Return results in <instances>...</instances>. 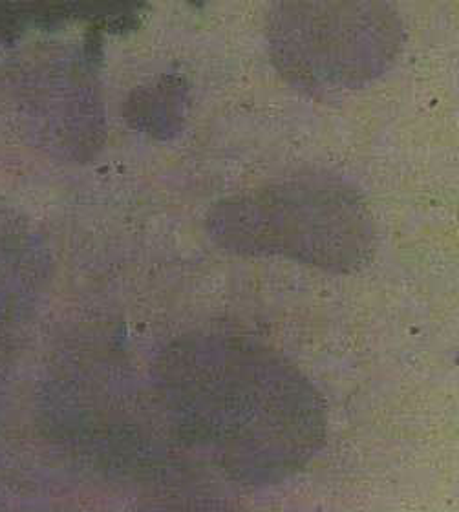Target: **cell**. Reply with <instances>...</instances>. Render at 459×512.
I'll use <instances>...</instances> for the list:
<instances>
[{"mask_svg":"<svg viewBox=\"0 0 459 512\" xmlns=\"http://www.w3.org/2000/svg\"><path fill=\"white\" fill-rule=\"evenodd\" d=\"M154 390L196 463L235 485L291 480L328 438V406L297 364L266 342L193 331L169 342Z\"/></svg>","mask_w":459,"mask_h":512,"instance_id":"6da1fadb","label":"cell"},{"mask_svg":"<svg viewBox=\"0 0 459 512\" xmlns=\"http://www.w3.org/2000/svg\"><path fill=\"white\" fill-rule=\"evenodd\" d=\"M205 222L211 240L227 253L286 258L337 275L366 266L377 238L361 191L315 172L224 198Z\"/></svg>","mask_w":459,"mask_h":512,"instance_id":"7a4b0ae2","label":"cell"},{"mask_svg":"<svg viewBox=\"0 0 459 512\" xmlns=\"http://www.w3.org/2000/svg\"><path fill=\"white\" fill-rule=\"evenodd\" d=\"M401 21L386 4H278L267 43L282 75L310 90H344L388 70L401 50Z\"/></svg>","mask_w":459,"mask_h":512,"instance_id":"3957f363","label":"cell"},{"mask_svg":"<svg viewBox=\"0 0 459 512\" xmlns=\"http://www.w3.org/2000/svg\"><path fill=\"white\" fill-rule=\"evenodd\" d=\"M143 512H240L235 505L216 496L205 494H178L163 498Z\"/></svg>","mask_w":459,"mask_h":512,"instance_id":"277c9868","label":"cell"}]
</instances>
